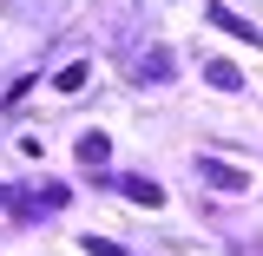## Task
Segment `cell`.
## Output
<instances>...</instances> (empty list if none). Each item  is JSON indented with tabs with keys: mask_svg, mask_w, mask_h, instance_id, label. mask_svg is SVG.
Returning <instances> with one entry per match:
<instances>
[{
	"mask_svg": "<svg viewBox=\"0 0 263 256\" xmlns=\"http://www.w3.org/2000/svg\"><path fill=\"white\" fill-rule=\"evenodd\" d=\"M197 178L217 184V191H243V184H250V178H243L237 164H224V158H204V164H197Z\"/></svg>",
	"mask_w": 263,
	"mask_h": 256,
	"instance_id": "cell-1",
	"label": "cell"
},
{
	"mask_svg": "<svg viewBox=\"0 0 263 256\" xmlns=\"http://www.w3.org/2000/svg\"><path fill=\"white\" fill-rule=\"evenodd\" d=\"M204 20H211V27H224L230 40H250V46H257V27H250V20H237L224 0H211V7H204Z\"/></svg>",
	"mask_w": 263,
	"mask_h": 256,
	"instance_id": "cell-2",
	"label": "cell"
},
{
	"mask_svg": "<svg viewBox=\"0 0 263 256\" xmlns=\"http://www.w3.org/2000/svg\"><path fill=\"white\" fill-rule=\"evenodd\" d=\"M119 191H125L132 204H152V210H158V204H164V184H152V178H125Z\"/></svg>",
	"mask_w": 263,
	"mask_h": 256,
	"instance_id": "cell-3",
	"label": "cell"
},
{
	"mask_svg": "<svg viewBox=\"0 0 263 256\" xmlns=\"http://www.w3.org/2000/svg\"><path fill=\"white\" fill-rule=\"evenodd\" d=\"M204 79H211L217 92H237V86H243V72H237L230 60H211V66H204Z\"/></svg>",
	"mask_w": 263,
	"mask_h": 256,
	"instance_id": "cell-4",
	"label": "cell"
},
{
	"mask_svg": "<svg viewBox=\"0 0 263 256\" xmlns=\"http://www.w3.org/2000/svg\"><path fill=\"white\" fill-rule=\"evenodd\" d=\"M112 158V138H105V131H86V138H79V164H105Z\"/></svg>",
	"mask_w": 263,
	"mask_h": 256,
	"instance_id": "cell-5",
	"label": "cell"
},
{
	"mask_svg": "<svg viewBox=\"0 0 263 256\" xmlns=\"http://www.w3.org/2000/svg\"><path fill=\"white\" fill-rule=\"evenodd\" d=\"M138 79H171V53H164V46H152V53L138 60Z\"/></svg>",
	"mask_w": 263,
	"mask_h": 256,
	"instance_id": "cell-6",
	"label": "cell"
},
{
	"mask_svg": "<svg viewBox=\"0 0 263 256\" xmlns=\"http://www.w3.org/2000/svg\"><path fill=\"white\" fill-rule=\"evenodd\" d=\"M86 72H92V66L72 60V66H60V72H53V86H60V92H79V86H86Z\"/></svg>",
	"mask_w": 263,
	"mask_h": 256,
	"instance_id": "cell-7",
	"label": "cell"
},
{
	"mask_svg": "<svg viewBox=\"0 0 263 256\" xmlns=\"http://www.w3.org/2000/svg\"><path fill=\"white\" fill-rule=\"evenodd\" d=\"M86 256H125L119 243H105V237H86Z\"/></svg>",
	"mask_w": 263,
	"mask_h": 256,
	"instance_id": "cell-8",
	"label": "cell"
}]
</instances>
